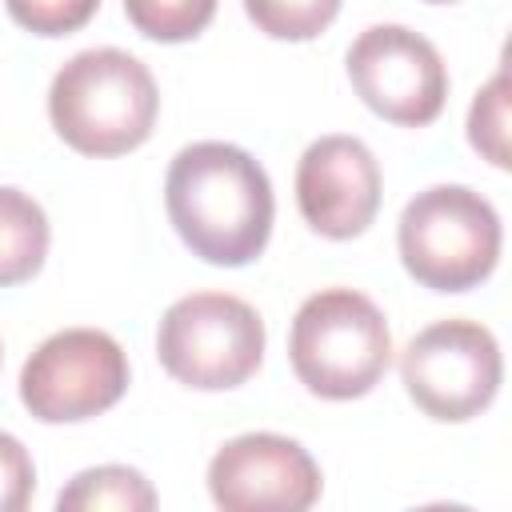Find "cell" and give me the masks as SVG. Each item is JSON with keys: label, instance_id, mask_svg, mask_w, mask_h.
Returning a JSON list of instances; mask_svg holds the SVG:
<instances>
[{"label": "cell", "instance_id": "obj_2", "mask_svg": "<svg viewBox=\"0 0 512 512\" xmlns=\"http://www.w3.org/2000/svg\"><path fill=\"white\" fill-rule=\"evenodd\" d=\"M160 92L132 52L84 48L48 88V116L60 140L84 156H120L152 136Z\"/></svg>", "mask_w": 512, "mask_h": 512}, {"label": "cell", "instance_id": "obj_1", "mask_svg": "<svg viewBox=\"0 0 512 512\" xmlns=\"http://www.w3.org/2000/svg\"><path fill=\"white\" fill-rule=\"evenodd\" d=\"M164 208L192 256L220 268L256 260L276 216L272 184L260 160L224 140H196L172 156Z\"/></svg>", "mask_w": 512, "mask_h": 512}, {"label": "cell", "instance_id": "obj_16", "mask_svg": "<svg viewBox=\"0 0 512 512\" xmlns=\"http://www.w3.org/2000/svg\"><path fill=\"white\" fill-rule=\"evenodd\" d=\"M4 4L8 16L32 36H68L84 28L100 8V0H4Z\"/></svg>", "mask_w": 512, "mask_h": 512}, {"label": "cell", "instance_id": "obj_14", "mask_svg": "<svg viewBox=\"0 0 512 512\" xmlns=\"http://www.w3.org/2000/svg\"><path fill=\"white\" fill-rule=\"evenodd\" d=\"M344 0H244L248 20L272 40H312L336 16Z\"/></svg>", "mask_w": 512, "mask_h": 512}, {"label": "cell", "instance_id": "obj_11", "mask_svg": "<svg viewBox=\"0 0 512 512\" xmlns=\"http://www.w3.org/2000/svg\"><path fill=\"white\" fill-rule=\"evenodd\" d=\"M44 256H48L44 208L28 192L0 184V288L32 280Z\"/></svg>", "mask_w": 512, "mask_h": 512}, {"label": "cell", "instance_id": "obj_8", "mask_svg": "<svg viewBox=\"0 0 512 512\" xmlns=\"http://www.w3.org/2000/svg\"><path fill=\"white\" fill-rule=\"evenodd\" d=\"M356 96L388 124L424 128L448 100V68L436 44L404 24H372L348 48Z\"/></svg>", "mask_w": 512, "mask_h": 512}, {"label": "cell", "instance_id": "obj_7", "mask_svg": "<svg viewBox=\"0 0 512 512\" xmlns=\"http://www.w3.org/2000/svg\"><path fill=\"white\" fill-rule=\"evenodd\" d=\"M128 388V356L100 328L52 332L20 368V400L44 424H80L108 412Z\"/></svg>", "mask_w": 512, "mask_h": 512}, {"label": "cell", "instance_id": "obj_19", "mask_svg": "<svg viewBox=\"0 0 512 512\" xmlns=\"http://www.w3.org/2000/svg\"><path fill=\"white\" fill-rule=\"evenodd\" d=\"M0 352H4V348H0Z\"/></svg>", "mask_w": 512, "mask_h": 512}, {"label": "cell", "instance_id": "obj_10", "mask_svg": "<svg viewBox=\"0 0 512 512\" xmlns=\"http://www.w3.org/2000/svg\"><path fill=\"white\" fill-rule=\"evenodd\" d=\"M296 204L312 232L328 240L360 236L380 208V164L356 136H320L296 164Z\"/></svg>", "mask_w": 512, "mask_h": 512}, {"label": "cell", "instance_id": "obj_17", "mask_svg": "<svg viewBox=\"0 0 512 512\" xmlns=\"http://www.w3.org/2000/svg\"><path fill=\"white\" fill-rule=\"evenodd\" d=\"M36 492V464L28 448L0 428V512H24Z\"/></svg>", "mask_w": 512, "mask_h": 512}, {"label": "cell", "instance_id": "obj_4", "mask_svg": "<svg viewBox=\"0 0 512 512\" xmlns=\"http://www.w3.org/2000/svg\"><path fill=\"white\" fill-rule=\"evenodd\" d=\"M500 216L464 184H432L416 192L396 224L408 276L432 292H468L492 276L500 260Z\"/></svg>", "mask_w": 512, "mask_h": 512}, {"label": "cell", "instance_id": "obj_5", "mask_svg": "<svg viewBox=\"0 0 512 512\" xmlns=\"http://www.w3.org/2000/svg\"><path fill=\"white\" fill-rule=\"evenodd\" d=\"M260 312L228 292H192L168 304L156 328L164 372L196 392L240 388L264 360Z\"/></svg>", "mask_w": 512, "mask_h": 512}, {"label": "cell", "instance_id": "obj_18", "mask_svg": "<svg viewBox=\"0 0 512 512\" xmlns=\"http://www.w3.org/2000/svg\"><path fill=\"white\" fill-rule=\"evenodd\" d=\"M428 4H452V0H428Z\"/></svg>", "mask_w": 512, "mask_h": 512}, {"label": "cell", "instance_id": "obj_6", "mask_svg": "<svg viewBox=\"0 0 512 512\" xmlns=\"http://www.w3.org/2000/svg\"><path fill=\"white\" fill-rule=\"evenodd\" d=\"M400 380L412 404L440 420L460 424L480 416L504 380L496 336L476 320H436L416 332L400 356Z\"/></svg>", "mask_w": 512, "mask_h": 512}, {"label": "cell", "instance_id": "obj_9", "mask_svg": "<svg viewBox=\"0 0 512 512\" xmlns=\"http://www.w3.org/2000/svg\"><path fill=\"white\" fill-rule=\"evenodd\" d=\"M208 492L224 512H304L320 500V468L280 432H244L208 460Z\"/></svg>", "mask_w": 512, "mask_h": 512}, {"label": "cell", "instance_id": "obj_13", "mask_svg": "<svg viewBox=\"0 0 512 512\" xmlns=\"http://www.w3.org/2000/svg\"><path fill=\"white\" fill-rule=\"evenodd\" d=\"M124 16L140 36L180 44L212 24L216 0H124Z\"/></svg>", "mask_w": 512, "mask_h": 512}, {"label": "cell", "instance_id": "obj_12", "mask_svg": "<svg viewBox=\"0 0 512 512\" xmlns=\"http://www.w3.org/2000/svg\"><path fill=\"white\" fill-rule=\"evenodd\" d=\"M56 508L60 512H100V508L148 512V508H156V488L148 484L144 472H136L128 464H100V468L76 472L68 480V488H60Z\"/></svg>", "mask_w": 512, "mask_h": 512}, {"label": "cell", "instance_id": "obj_15", "mask_svg": "<svg viewBox=\"0 0 512 512\" xmlns=\"http://www.w3.org/2000/svg\"><path fill=\"white\" fill-rule=\"evenodd\" d=\"M468 140L472 148L496 164V168H508V72L500 68L472 100L468 108Z\"/></svg>", "mask_w": 512, "mask_h": 512}, {"label": "cell", "instance_id": "obj_3", "mask_svg": "<svg viewBox=\"0 0 512 512\" xmlns=\"http://www.w3.org/2000/svg\"><path fill=\"white\" fill-rule=\"evenodd\" d=\"M288 360L312 396L356 400L384 380L392 364V332L364 292L320 288L292 316Z\"/></svg>", "mask_w": 512, "mask_h": 512}]
</instances>
